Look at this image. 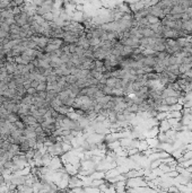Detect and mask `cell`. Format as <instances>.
<instances>
[{
  "label": "cell",
  "mask_w": 192,
  "mask_h": 193,
  "mask_svg": "<svg viewBox=\"0 0 192 193\" xmlns=\"http://www.w3.org/2000/svg\"><path fill=\"white\" fill-rule=\"evenodd\" d=\"M0 39H10V33L3 29H0Z\"/></svg>",
  "instance_id": "5bb4252c"
},
{
  "label": "cell",
  "mask_w": 192,
  "mask_h": 193,
  "mask_svg": "<svg viewBox=\"0 0 192 193\" xmlns=\"http://www.w3.org/2000/svg\"><path fill=\"white\" fill-rule=\"evenodd\" d=\"M139 31L141 32L142 38H155V32L150 27H143Z\"/></svg>",
  "instance_id": "5b68a950"
},
{
  "label": "cell",
  "mask_w": 192,
  "mask_h": 193,
  "mask_svg": "<svg viewBox=\"0 0 192 193\" xmlns=\"http://www.w3.org/2000/svg\"><path fill=\"white\" fill-rule=\"evenodd\" d=\"M183 50H185L187 52H189L190 54H192V43L189 42V44H188L185 48H183Z\"/></svg>",
  "instance_id": "d6986e66"
},
{
  "label": "cell",
  "mask_w": 192,
  "mask_h": 193,
  "mask_svg": "<svg viewBox=\"0 0 192 193\" xmlns=\"http://www.w3.org/2000/svg\"><path fill=\"white\" fill-rule=\"evenodd\" d=\"M0 29H3V31L9 32V31H10V26L8 25L6 22H1V23H0Z\"/></svg>",
  "instance_id": "9a60e30c"
},
{
  "label": "cell",
  "mask_w": 192,
  "mask_h": 193,
  "mask_svg": "<svg viewBox=\"0 0 192 193\" xmlns=\"http://www.w3.org/2000/svg\"><path fill=\"white\" fill-rule=\"evenodd\" d=\"M8 88V84L6 81H1L0 80V94H2L3 90H6Z\"/></svg>",
  "instance_id": "2e32d148"
},
{
  "label": "cell",
  "mask_w": 192,
  "mask_h": 193,
  "mask_svg": "<svg viewBox=\"0 0 192 193\" xmlns=\"http://www.w3.org/2000/svg\"><path fill=\"white\" fill-rule=\"evenodd\" d=\"M0 13H1V9H0Z\"/></svg>",
  "instance_id": "ffe728a7"
},
{
  "label": "cell",
  "mask_w": 192,
  "mask_h": 193,
  "mask_svg": "<svg viewBox=\"0 0 192 193\" xmlns=\"http://www.w3.org/2000/svg\"><path fill=\"white\" fill-rule=\"evenodd\" d=\"M5 22L8 24L9 26H12L14 25V24H16V20H15V16L14 17H9V18H6L5 19Z\"/></svg>",
  "instance_id": "e0dca14e"
},
{
  "label": "cell",
  "mask_w": 192,
  "mask_h": 193,
  "mask_svg": "<svg viewBox=\"0 0 192 193\" xmlns=\"http://www.w3.org/2000/svg\"><path fill=\"white\" fill-rule=\"evenodd\" d=\"M36 91H38V90H36L35 87H29V88H27V89H26V93H27V94H29V95H35V94H36Z\"/></svg>",
  "instance_id": "ac0fdd59"
},
{
  "label": "cell",
  "mask_w": 192,
  "mask_h": 193,
  "mask_svg": "<svg viewBox=\"0 0 192 193\" xmlns=\"http://www.w3.org/2000/svg\"><path fill=\"white\" fill-rule=\"evenodd\" d=\"M148 10H149V15H152V16H155V17H157V18H159V19H163L166 15L164 13V10L156 3V5H152L149 8H148Z\"/></svg>",
  "instance_id": "6da1fadb"
},
{
  "label": "cell",
  "mask_w": 192,
  "mask_h": 193,
  "mask_svg": "<svg viewBox=\"0 0 192 193\" xmlns=\"http://www.w3.org/2000/svg\"><path fill=\"white\" fill-rule=\"evenodd\" d=\"M164 103L166 104V105H168V106H171V105L179 103V98L175 97V96H168L166 98H164Z\"/></svg>",
  "instance_id": "52a82bcc"
},
{
  "label": "cell",
  "mask_w": 192,
  "mask_h": 193,
  "mask_svg": "<svg viewBox=\"0 0 192 193\" xmlns=\"http://www.w3.org/2000/svg\"><path fill=\"white\" fill-rule=\"evenodd\" d=\"M20 31H22V27H20V26H18L17 24H14V25L10 26L9 33H10V34H19Z\"/></svg>",
  "instance_id": "8fae6325"
},
{
  "label": "cell",
  "mask_w": 192,
  "mask_h": 193,
  "mask_svg": "<svg viewBox=\"0 0 192 193\" xmlns=\"http://www.w3.org/2000/svg\"><path fill=\"white\" fill-rule=\"evenodd\" d=\"M166 70L172 72V74H175V75H180V71H179V64H173V65H168L166 67Z\"/></svg>",
  "instance_id": "ba28073f"
},
{
  "label": "cell",
  "mask_w": 192,
  "mask_h": 193,
  "mask_svg": "<svg viewBox=\"0 0 192 193\" xmlns=\"http://www.w3.org/2000/svg\"><path fill=\"white\" fill-rule=\"evenodd\" d=\"M15 127L17 129H19V130H24L25 129V127H26V124L24 123V121L22 120V119H18L17 121H15Z\"/></svg>",
  "instance_id": "7c38bea8"
},
{
  "label": "cell",
  "mask_w": 192,
  "mask_h": 193,
  "mask_svg": "<svg viewBox=\"0 0 192 193\" xmlns=\"http://www.w3.org/2000/svg\"><path fill=\"white\" fill-rule=\"evenodd\" d=\"M28 18H29V16L26 14V12H22V13L19 14V15H16L15 16V20H16V24L18 26H20V27H23L24 25H26L27 23H28Z\"/></svg>",
  "instance_id": "3957f363"
},
{
  "label": "cell",
  "mask_w": 192,
  "mask_h": 193,
  "mask_svg": "<svg viewBox=\"0 0 192 193\" xmlns=\"http://www.w3.org/2000/svg\"><path fill=\"white\" fill-rule=\"evenodd\" d=\"M88 41H90V46H100L102 43L101 39H98V38H92Z\"/></svg>",
  "instance_id": "30bf717a"
},
{
  "label": "cell",
  "mask_w": 192,
  "mask_h": 193,
  "mask_svg": "<svg viewBox=\"0 0 192 193\" xmlns=\"http://www.w3.org/2000/svg\"><path fill=\"white\" fill-rule=\"evenodd\" d=\"M9 17H14L13 14V8H7V9H1V13H0V18H9Z\"/></svg>",
  "instance_id": "8992f818"
},
{
  "label": "cell",
  "mask_w": 192,
  "mask_h": 193,
  "mask_svg": "<svg viewBox=\"0 0 192 193\" xmlns=\"http://www.w3.org/2000/svg\"><path fill=\"white\" fill-rule=\"evenodd\" d=\"M116 81H118V78L116 77H110L106 79V84L105 85H107L109 87H111V88H114L115 85H116Z\"/></svg>",
  "instance_id": "9c48e42d"
},
{
  "label": "cell",
  "mask_w": 192,
  "mask_h": 193,
  "mask_svg": "<svg viewBox=\"0 0 192 193\" xmlns=\"http://www.w3.org/2000/svg\"><path fill=\"white\" fill-rule=\"evenodd\" d=\"M36 90L38 91H44V90H46V81L38 83V85L36 86Z\"/></svg>",
  "instance_id": "4fadbf2b"
},
{
  "label": "cell",
  "mask_w": 192,
  "mask_h": 193,
  "mask_svg": "<svg viewBox=\"0 0 192 193\" xmlns=\"http://www.w3.org/2000/svg\"><path fill=\"white\" fill-rule=\"evenodd\" d=\"M124 175L127 176V179H131V177H137V176L145 175V172L143 170H137V169H130L127 173H124Z\"/></svg>",
  "instance_id": "277c9868"
},
{
  "label": "cell",
  "mask_w": 192,
  "mask_h": 193,
  "mask_svg": "<svg viewBox=\"0 0 192 193\" xmlns=\"http://www.w3.org/2000/svg\"><path fill=\"white\" fill-rule=\"evenodd\" d=\"M62 166H64V162H62L61 157H59V156H53L50 164L48 165V167L50 168L51 170H58Z\"/></svg>",
  "instance_id": "7a4b0ae2"
}]
</instances>
